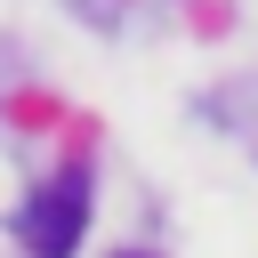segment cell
Returning a JSON list of instances; mask_svg holds the SVG:
<instances>
[{"label":"cell","instance_id":"obj_2","mask_svg":"<svg viewBox=\"0 0 258 258\" xmlns=\"http://www.w3.org/2000/svg\"><path fill=\"white\" fill-rule=\"evenodd\" d=\"M121 258H137V250H121Z\"/></svg>","mask_w":258,"mask_h":258},{"label":"cell","instance_id":"obj_1","mask_svg":"<svg viewBox=\"0 0 258 258\" xmlns=\"http://www.w3.org/2000/svg\"><path fill=\"white\" fill-rule=\"evenodd\" d=\"M81 226H89V185H81V177L40 185V194L24 202V218H16V234H24V250H32V258H73Z\"/></svg>","mask_w":258,"mask_h":258}]
</instances>
